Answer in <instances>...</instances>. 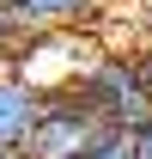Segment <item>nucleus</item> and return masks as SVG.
Returning a JSON list of instances; mask_svg holds the SVG:
<instances>
[{"instance_id":"7","label":"nucleus","mask_w":152,"mask_h":159,"mask_svg":"<svg viewBox=\"0 0 152 159\" xmlns=\"http://www.w3.org/2000/svg\"><path fill=\"white\" fill-rule=\"evenodd\" d=\"M128 141H134V159H152V122H146V129H134Z\"/></svg>"},{"instance_id":"9","label":"nucleus","mask_w":152,"mask_h":159,"mask_svg":"<svg viewBox=\"0 0 152 159\" xmlns=\"http://www.w3.org/2000/svg\"><path fill=\"white\" fill-rule=\"evenodd\" d=\"M0 6H6V0H0Z\"/></svg>"},{"instance_id":"2","label":"nucleus","mask_w":152,"mask_h":159,"mask_svg":"<svg viewBox=\"0 0 152 159\" xmlns=\"http://www.w3.org/2000/svg\"><path fill=\"white\" fill-rule=\"evenodd\" d=\"M97 135H103V122L91 116V104L73 86H61V92H43L31 141H24V159H79Z\"/></svg>"},{"instance_id":"8","label":"nucleus","mask_w":152,"mask_h":159,"mask_svg":"<svg viewBox=\"0 0 152 159\" xmlns=\"http://www.w3.org/2000/svg\"><path fill=\"white\" fill-rule=\"evenodd\" d=\"M0 159H24V153H0Z\"/></svg>"},{"instance_id":"3","label":"nucleus","mask_w":152,"mask_h":159,"mask_svg":"<svg viewBox=\"0 0 152 159\" xmlns=\"http://www.w3.org/2000/svg\"><path fill=\"white\" fill-rule=\"evenodd\" d=\"M12 19H19L24 37H43V31H91L110 0H6Z\"/></svg>"},{"instance_id":"4","label":"nucleus","mask_w":152,"mask_h":159,"mask_svg":"<svg viewBox=\"0 0 152 159\" xmlns=\"http://www.w3.org/2000/svg\"><path fill=\"white\" fill-rule=\"evenodd\" d=\"M37 104H43L37 86H24L12 67L0 74V153H24L31 122H37Z\"/></svg>"},{"instance_id":"6","label":"nucleus","mask_w":152,"mask_h":159,"mask_svg":"<svg viewBox=\"0 0 152 159\" xmlns=\"http://www.w3.org/2000/svg\"><path fill=\"white\" fill-rule=\"evenodd\" d=\"M19 43H24V31H19V19H12V6H0V74L12 67V55H19Z\"/></svg>"},{"instance_id":"5","label":"nucleus","mask_w":152,"mask_h":159,"mask_svg":"<svg viewBox=\"0 0 152 159\" xmlns=\"http://www.w3.org/2000/svg\"><path fill=\"white\" fill-rule=\"evenodd\" d=\"M79 159H134V141H128V135H116V129H103V135H97Z\"/></svg>"},{"instance_id":"1","label":"nucleus","mask_w":152,"mask_h":159,"mask_svg":"<svg viewBox=\"0 0 152 159\" xmlns=\"http://www.w3.org/2000/svg\"><path fill=\"white\" fill-rule=\"evenodd\" d=\"M67 86L91 104V116L103 129H116V135H134V129L152 122V92H146V80H140V67H134V55H122V49L85 55V67Z\"/></svg>"}]
</instances>
